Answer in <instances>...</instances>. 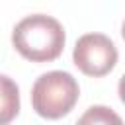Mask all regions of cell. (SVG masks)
<instances>
[{
    "label": "cell",
    "instance_id": "cell-1",
    "mask_svg": "<svg viewBox=\"0 0 125 125\" xmlns=\"http://www.w3.org/2000/svg\"><path fill=\"white\" fill-rule=\"evenodd\" d=\"M62 25L45 14H31L20 20L12 31V45L16 51L31 62L55 61L64 49Z\"/></svg>",
    "mask_w": 125,
    "mask_h": 125
},
{
    "label": "cell",
    "instance_id": "cell-2",
    "mask_svg": "<svg viewBox=\"0 0 125 125\" xmlns=\"http://www.w3.org/2000/svg\"><path fill=\"white\" fill-rule=\"evenodd\" d=\"M78 96L80 88L70 72L51 70L35 80L31 88V105L35 113L45 119H61L76 105Z\"/></svg>",
    "mask_w": 125,
    "mask_h": 125
},
{
    "label": "cell",
    "instance_id": "cell-3",
    "mask_svg": "<svg viewBox=\"0 0 125 125\" xmlns=\"http://www.w3.org/2000/svg\"><path fill=\"white\" fill-rule=\"evenodd\" d=\"M72 61L76 68L86 76H105L117 62V49L107 35L86 33L76 41Z\"/></svg>",
    "mask_w": 125,
    "mask_h": 125
},
{
    "label": "cell",
    "instance_id": "cell-4",
    "mask_svg": "<svg viewBox=\"0 0 125 125\" xmlns=\"http://www.w3.org/2000/svg\"><path fill=\"white\" fill-rule=\"evenodd\" d=\"M20 111V90L18 84L6 76L0 74V125H8L16 119Z\"/></svg>",
    "mask_w": 125,
    "mask_h": 125
},
{
    "label": "cell",
    "instance_id": "cell-5",
    "mask_svg": "<svg viewBox=\"0 0 125 125\" xmlns=\"http://www.w3.org/2000/svg\"><path fill=\"white\" fill-rule=\"evenodd\" d=\"M76 125H123V119L107 105H92L80 115Z\"/></svg>",
    "mask_w": 125,
    "mask_h": 125
},
{
    "label": "cell",
    "instance_id": "cell-6",
    "mask_svg": "<svg viewBox=\"0 0 125 125\" xmlns=\"http://www.w3.org/2000/svg\"><path fill=\"white\" fill-rule=\"evenodd\" d=\"M117 92H119V100L125 104V74L121 76V80H119V86H117Z\"/></svg>",
    "mask_w": 125,
    "mask_h": 125
},
{
    "label": "cell",
    "instance_id": "cell-7",
    "mask_svg": "<svg viewBox=\"0 0 125 125\" xmlns=\"http://www.w3.org/2000/svg\"><path fill=\"white\" fill-rule=\"evenodd\" d=\"M121 35H123V39H125V21H123V27H121Z\"/></svg>",
    "mask_w": 125,
    "mask_h": 125
}]
</instances>
